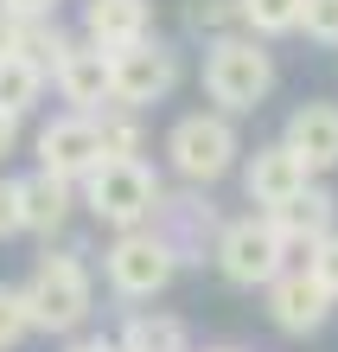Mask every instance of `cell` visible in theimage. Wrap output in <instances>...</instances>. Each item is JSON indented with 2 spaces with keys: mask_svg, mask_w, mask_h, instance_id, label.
Instances as JSON below:
<instances>
[{
  "mask_svg": "<svg viewBox=\"0 0 338 352\" xmlns=\"http://www.w3.org/2000/svg\"><path fill=\"white\" fill-rule=\"evenodd\" d=\"M83 205V192H77V179H64V173H26L19 179V212H26V231L32 237H58L71 224V212Z\"/></svg>",
  "mask_w": 338,
  "mask_h": 352,
  "instance_id": "obj_14",
  "label": "cell"
},
{
  "mask_svg": "<svg viewBox=\"0 0 338 352\" xmlns=\"http://www.w3.org/2000/svg\"><path fill=\"white\" fill-rule=\"evenodd\" d=\"M306 269H313V276H319L332 295H338V231H326L319 243H306Z\"/></svg>",
  "mask_w": 338,
  "mask_h": 352,
  "instance_id": "obj_22",
  "label": "cell"
},
{
  "mask_svg": "<svg viewBox=\"0 0 338 352\" xmlns=\"http://www.w3.org/2000/svg\"><path fill=\"white\" fill-rule=\"evenodd\" d=\"M179 243L160 231V224H134V231H115L109 250H102V282H109L115 301H154L173 288L179 276Z\"/></svg>",
  "mask_w": 338,
  "mask_h": 352,
  "instance_id": "obj_4",
  "label": "cell"
},
{
  "mask_svg": "<svg viewBox=\"0 0 338 352\" xmlns=\"http://www.w3.org/2000/svg\"><path fill=\"white\" fill-rule=\"evenodd\" d=\"M293 243L274 231L268 212H249V218H224L217 243H210V263H217V276L230 288H268L274 276L287 269Z\"/></svg>",
  "mask_w": 338,
  "mask_h": 352,
  "instance_id": "obj_6",
  "label": "cell"
},
{
  "mask_svg": "<svg viewBox=\"0 0 338 352\" xmlns=\"http://www.w3.org/2000/svg\"><path fill=\"white\" fill-rule=\"evenodd\" d=\"M121 352H192V333H185V320L179 314H147V307H134L128 320H121V333H115Z\"/></svg>",
  "mask_w": 338,
  "mask_h": 352,
  "instance_id": "obj_17",
  "label": "cell"
},
{
  "mask_svg": "<svg viewBox=\"0 0 338 352\" xmlns=\"http://www.w3.org/2000/svg\"><path fill=\"white\" fill-rule=\"evenodd\" d=\"M268 218H274V231H281V237L293 243V250H306V243H319L326 231H338V199H332V186L306 179L293 199L268 205Z\"/></svg>",
  "mask_w": 338,
  "mask_h": 352,
  "instance_id": "obj_13",
  "label": "cell"
},
{
  "mask_svg": "<svg viewBox=\"0 0 338 352\" xmlns=\"http://www.w3.org/2000/svg\"><path fill=\"white\" fill-rule=\"evenodd\" d=\"M154 224L179 243L185 263H204V250H210V243H217V231H224V218H217V205L204 199V186H192V192H166Z\"/></svg>",
  "mask_w": 338,
  "mask_h": 352,
  "instance_id": "obj_11",
  "label": "cell"
},
{
  "mask_svg": "<svg viewBox=\"0 0 338 352\" xmlns=\"http://www.w3.org/2000/svg\"><path fill=\"white\" fill-rule=\"evenodd\" d=\"M45 84H51V71L38 65V58H0V109L7 116H19L26 122L32 109H38V96H45Z\"/></svg>",
  "mask_w": 338,
  "mask_h": 352,
  "instance_id": "obj_18",
  "label": "cell"
},
{
  "mask_svg": "<svg viewBox=\"0 0 338 352\" xmlns=\"http://www.w3.org/2000/svg\"><path fill=\"white\" fill-rule=\"evenodd\" d=\"M32 333V314H26V288H7L0 282V352H13L19 340Z\"/></svg>",
  "mask_w": 338,
  "mask_h": 352,
  "instance_id": "obj_20",
  "label": "cell"
},
{
  "mask_svg": "<svg viewBox=\"0 0 338 352\" xmlns=\"http://www.w3.org/2000/svg\"><path fill=\"white\" fill-rule=\"evenodd\" d=\"M217 352H237V346H217Z\"/></svg>",
  "mask_w": 338,
  "mask_h": 352,
  "instance_id": "obj_28",
  "label": "cell"
},
{
  "mask_svg": "<svg viewBox=\"0 0 338 352\" xmlns=\"http://www.w3.org/2000/svg\"><path fill=\"white\" fill-rule=\"evenodd\" d=\"M19 148V116H7L0 109V167H7V154Z\"/></svg>",
  "mask_w": 338,
  "mask_h": 352,
  "instance_id": "obj_26",
  "label": "cell"
},
{
  "mask_svg": "<svg viewBox=\"0 0 338 352\" xmlns=\"http://www.w3.org/2000/svg\"><path fill=\"white\" fill-rule=\"evenodd\" d=\"M19 288H26L32 333L71 340V333H83V327H90V314H96V276H90V263L71 256V250L38 256V269H32Z\"/></svg>",
  "mask_w": 338,
  "mask_h": 352,
  "instance_id": "obj_2",
  "label": "cell"
},
{
  "mask_svg": "<svg viewBox=\"0 0 338 352\" xmlns=\"http://www.w3.org/2000/svg\"><path fill=\"white\" fill-rule=\"evenodd\" d=\"M19 231H26V212H19V179L0 173V243L19 237Z\"/></svg>",
  "mask_w": 338,
  "mask_h": 352,
  "instance_id": "obj_23",
  "label": "cell"
},
{
  "mask_svg": "<svg viewBox=\"0 0 338 352\" xmlns=\"http://www.w3.org/2000/svg\"><path fill=\"white\" fill-rule=\"evenodd\" d=\"M306 179H319V173H313L287 141H268V148H256V154L243 160V192H249V205H262V212L281 205V199H293Z\"/></svg>",
  "mask_w": 338,
  "mask_h": 352,
  "instance_id": "obj_12",
  "label": "cell"
},
{
  "mask_svg": "<svg viewBox=\"0 0 338 352\" xmlns=\"http://www.w3.org/2000/svg\"><path fill=\"white\" fill-rule=\"evenodd\" d=\"M274 52L256 32H217L204 45V96L217 102L224 116H256L274 96Z\"/></svg>",
  "mask_w": 338,
  "mask_h": 352,
  "instance_id": "obj_1",
  "label": "cell"
},
{
  "mask_svg": "<svg viewBox=\"0 0 338 352\" xmlns=\"http://www.w3.org/2000/svg\"><path fill=\"white\" fill-rule=\"evenodd\" d=\"M154 32V0H83V38L102 52H121Z\"/></svg>",
  "mask_w": 338,
  "mask_h": 352,
  "instance_id": "obj_16",
  "label": "cell"
},
{
  "mask_svg": "<svg viewBox=\"0 0 338 352\" xmlns=\"http://www.w3.org/2000/svg\"><path fill=\"white\" fill-rule=\"evenodd\" d=\"M230 19H237V0H192V26H204V32H224Z\"/></svg>",
  "mask_w": 338,
  "mask_h": 352,
  "instance_id": "obj_24",
  "label": "cell"
},
{
  "mask_svg": "<svg viewBox=\"0 0 338 352\" xmlns=\"http://www.w3.org/2000/svg\"><path fill=\"white\" fill-rule=\"evenodd\" d=\"M0 13H13V19H51L58 0H0Z\"/></svg>",
  "mask_w": 338,
  "mask_h": 352,
  "instance_id": "obj_25",
  "label": "cell"
},
{
  "mask_svg": "<svg viewBox=\"0 0 338 352\" xmlns=\"http://www.w3.org/2000/svg\"><path fill=\"white\" fill-rule=\"evenodd\" d=\"M32 154H38V167H45V173H64V179L96 173L102 160H109V148H102V116H83V109L51 116L45 129H38Z\"/></svg>",
  "mask_w": 338,
  "mask_h": 352,
  "instance_id": "obj_8",
  "label": "cell"
},
{
  "mask_svg": "<svg viewBox=\"0 0 338 352\" xmlns=\"http://www.w3.org/2000/svg\"><path fill=\"white\" fill-rule=\"evenodd\" d=\"M262 295H268V320L281 327L287 340H306V333H319V327L332 320V307H338V295H332V288H326L319 276H313L306 263H300V269L287 263L281 276H274V282L262 288Z\"/></svg>",
  "mask_w": 338,
  "mask_h": 352,
  "instance_id": "obj_9",
  "label": "cell"
},
{
  "mask_svg": "<svg viewBox=\"0 0 338 352\" xmlns=\"http://www.w3.org/2000/svg\"><path fill=\"white\" fill-rule=\"evenodd\" d=\"M300 7L306 0H237V26L256 38H287L300 32Z\"/></svg>",
  "mask_w": 338,
  "mask_h": 352,
  "instance_id": "obj_19",
  "label": "cell"
},
{
  "mask_svg": "<svg viewBox=\"0 0 338 352\" xmlns=\"http://www.w3.org/2000/svg\"><path fill=\"white\" fill-rule=\"evenodd\" d=\"M281 141L306 160L313 173H332L338 167V102H300V109L287 116Z\"/></svg>",
  "mask_w": 338,
  "mask_h": 352,
  "instance_id": "obj_15",
  "label": "cell"
},
{
  "mask_svg": "<svg viewBox=\"0 0 338 352\" xmlns=\"http://www.w3.org/2000/svg\"><path fill=\"white\" fill-rule=\"evenodd\" d=\"M51 84L83 116H102L115 102V90H109V52H102L96 38H64V52L51 58Z\"/></svg>",
  "mask_w": 338,
  "mask_h": 352,
  "instance_id": "obj_10",
  "label": "cell"
},
{
  "mask_svg": "<svg viewBox=\"0 0 338 352\" xmlns=\"http://www.w3.org/2000/svg\"><path fill=\"white\" fill-rule=\"evenodd\" d=\"M300 32L313 45H338V0H306L300 7Z\"/></svg>",
  "mask_w": 338,
  "mask_h": 352,
  "instance_id": "obj_21",
  "label": "cell"
},
{
  "mask_svg": "<svg viewBox=\"0 0 338 352\" xmlns=\"http://www.w3.org/2000/svg\"><path fill=\"white\" fill-rule=\"evenodd\" d=\"M64 352H121V346H115V340H96V333H90V340L71 333V346H64Z\"/></svg>",
  "mask_w": 338,
  "mask_h": 352,
  "instance_id": "obj_27",
  "label": "cell"
},
{
  "mask_svg": "<svg viewBox=\"0 0 338 352\" xmlns=\"http://www.w3.org/2000/svg\"><path fill=\"white\" fill-rule=\"evenodd\" d=\"M166 167H173L185 186H217L230 167H243V135L237 116L224 109H192L166 129Z\"/></svg>",
  "mask_w": 338,
  "mask_h": 352,
  "instance_id": "obj_5",
  "label": "cell"
},
{
  "mask_svg": "<svg viewBox=\"0 0 338 352\" xmlns=\"http://www.w3.org/2000/svg\"><path fill=\"white\" fill-rule=\"evenodd\" d=\"M77 192L96 212V224H109V231H134V224H154L160 218L166 186H160V173L147 167L141 154H109L96 173L77 179Z\"/></svg>",
  "mask_w": 338,
  "mask_h": 352,
  "instance_id": "obj_3",
  "label": "cell"
},
{
  "mask_svg": "<svg viewBox=\"0 0 338 352\" xmlns=\"http://www.w3.org/2000/svg\"><path fill=\"white\" fill-rule=\"evenodd\" d=\"M109 90H115L121 109H154V102H166L179 90V52L154 32L109 52Z\"/></svg>",
  "mask_w": 338,
  "mask_h": 352,
  "instance_id": "obj_7",
  "label": "cell"
}]
</instances>
